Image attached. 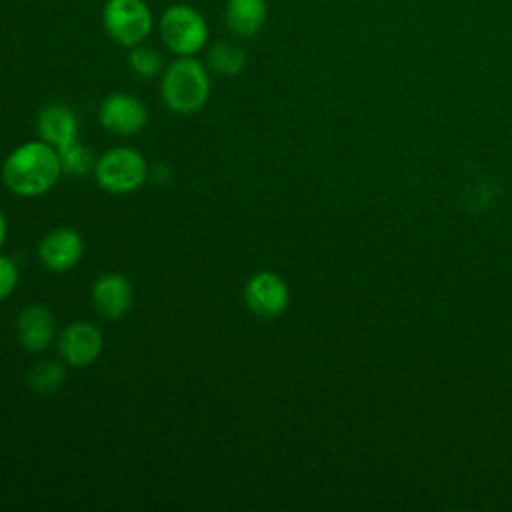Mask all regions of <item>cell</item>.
<instances>
[{
    "instance_id": "5bb4252c",
    "label": "cell",
    "mask_w": 512,
    "mask_h": 512,
    "mask_svg": "<svg viewBox=\"0 0 512 512\" xmlns=\"http://www.w3.org/2000/svg\"><path fill=\"white\" fill-rule=\"evenodd\" d=\"M246 62H248L246 50L232 40H220L208 50L210 68L222 76L240 74L246 68Z\"/></svg>"
},
{
    "instance_id": "8992f818",
    "label": "cell",
    "mask_w": 512,
    "mask_h": 512,
    "mask_svg": "<svg viewBox=\"0 0 512 512\" xmlns=\"http://www.w3.org/2000/svg\"><path fill=\"white\" fill-rule=\"evenodd\" d=\"M98 118L108 132L118 136H132L148 124V110L136 96L114 92L100 104Z\"/></svg>"
},
{
    "instance_id": "ba28073f",
    "label": "cell",
    "mask_w": 512,
    "mask_h": 512,
    "mask_svg": "<svg viewBox=\"0 0 512 512\" xmlns=\"http://www.w3.org/2000/svg\"><path fill=\"white\" fill-rule=\"evenodd\" d=\"M290 292L288 284L274 272H256L248 278L244 286V302L246 306L264 318H274L282 314L288 306Z\"/></svg>"
},
{
    "instance_id": "9c48e42d",
    "label": "cell",
    "mask_w": 512,
    "mask_h": 512,
    "mask_svg": "<svg viewBox=\"0 0 512 512\" xmlns=\"http://www.w3.org/2000/svg\"><path fill=\"white\" fill-rule=\"evenodd\" d=\"M84 254V238L68 226L50 230L38 246V258L52 272H66L74 268Z\"/></svg>"
},
{
    "instance_id": "e0dca14e",
    "label": "cell",
    "mask_w": 512,
    "mask_h": 512,
    "mask_svg": "<svg viewBox=\"0 0 512 512\" xmlns=\"http://www.w3.org/2000/svg\"><path fill=\"white\" fill-rule=\"evenodd\" d=\"M128 66L134 74H138L142 78H152V76L162 72L164 60H162V54L158 50L138 44V46L130 48Z\"/></svg>"
},
{
    "instance_id": "9a60e30c",
    "label": "cell",
    "mask_w": 512,
    "mask_h": 512,
    "mask_svg": "<svg viewBox=\"0 0 512 512\" xmlns=\"http://www.w3.org/2000/svg\"><path fill=\"white\" fill-rule=\"evenodd\" d=\"M58 150V156H60V166H62V174H68V176H76V178H84L90 170H94V156L92 152L76 138L60 148Z\"/></svg>"
},
{
    "instance_id": "52a82bcc",
    "label": "cell",
    "mask_w": 512,
    "mask_h": 512,
    "mask_svg": "<svg viewBox=\"0 0 512 512\" xmlns=\"http://www.w3.org/2000/svg\"><path fill=\"white\" fill-rule=\"evenodd\" d=\"M104 336L100 328L86 320L68 324L58 336V350L66 364L74 368L90 366L102 352Z\"/></svg>"
},
{
    "instance_id": "d6986e66",
    "label": "cell",
    "mask_w": 512,
    "mask_h": 512,
    "mask_svg": "<svg viewBox=\"0 0 512 512\" xmlns=\"http://www.w3.org/2000/svg\"><path fill=\"white\" fill-rule=\"evenodd\" d=\"M6 234H8V224H6L4 214L0 212V246H2V244H4V240H6Z\"/></svg>"
},
{
    "instance_id": "ac0fdd59",
    "label": "cell",
    "mask_w": 512,
    "mask_h": 512,
    "mask_svg": "<svg viewBox=\"0 0 512 512\" xmlns=\"http://www.w3.org/2000/svg\"><path fill=\"white\" fill-rule=\"evenodd\" d=\"M18 284V268L12 258L0 256V302L8 298Z\"/></svg>"
},
{
    "instance_id": "6da1fadb",
    "label": "cell",
    "mask_w": 512,
    "mask_h": 512,
    "mask_svg": "<svg viewBox=\"0 0 512 512\" xmlns=\"http://www.w3.org/2000/svg\"><path fill=\"white\" fill-rule=\"evenodd\" d=\"M62 174L60 156L44 140H30L14 148L2 164V180L22 198H36L54 188Z\"/></svg>"
},
{
    "instance_id": "5b68a950",
    "label": "cell",
    "mask_w": 512,
    "mask_h": 512,
    "mask_svg": "<svg viewBox=\"0 0 512 512\" xmlns=\"http://www.w3.org/2000/svg\"><path fill=\"white\" fill-rule=\"evenodd\" d=\"M102 24L114 42L132 48L150 36L154 16L144 0H108L102 10Z\"/></svg>"
},
{
    "instance_id": "7a4b0ae2",
    "label": "cell",
    "mask_w": 512,
    "mask_h": 512,
    "mask_svg": "<svg viewBox=\"0 0 512 512\" xmlns=\"http://www.w3.org/2000/svg\"><path fill=\"white\" fill-rule=\"evenodd\" d=\"M160 94L172 112H198L210 96V76L206 66L194 56H180L162 72Z\"/></svg>"
},
{
    "instance_id": "277c9868",
    "label": "cell",
    "mask_w": 512,
    "mask_h": 512,
    "mask_svg": "<svg viewBox=\"0 0 512 512\" xmlns=\"http://www.w3.org/2000/svg\"><path fill=\"white\" fill-rule=\"evenodd\" d=\"M160 34L170 52L194 56L208 42L206 18L188 4L168 6L160 18Z\"/></svg>"
},
{
    "instance_id": "7c38bea8",
    "label": "cell",
    "mask_w": 512,
    "mask_h": 512,
    "mask_svg": "<svg viewBox=\"0 0 512 512\" xmlns=\"http://www.w3.org/2000/svg\"><path fill=\"white\" fill-rule=\"evenodd\" d=\"M36 130L40 140L60 148L78 138V118L68 104L52 102L40 110Z\"/></svg>"
},
{
    "instance_id": "8fae6325",
    "label": "cell",
    "mask_w": 512,
    "mask_h": 512,
    "mask_svg": "<svg viewBox=\"0 0 512 512\" xmlns=\"http://www.w3.org/2000/svg\"><path fill=\"white\" fill-rule=\"evenodd\" d=\"M16 336L28 352L46 350L56 338L54 314L42 304L26 306L16 320Z\"/></svg>"
},
{
    "instance_id": "4fadbf2b",
    "label": "cell",
    "mask_w": 512,
    "mask_h": 512,
    "mask_svg": "<svg viewBox=\"0 0 512 512\" xmlns=\"http://www.w3.org/2000/svg\"><path fill=\"white\" fill-rule=\"evenodd\" d=\"M268 18L266 0H228L224 20L230 32L238 38L256 36Z\"/></svg>"
},
{
    "instance_id": "2e32d148",
    "label": "cell",
    "mask_w": 512,
    "mask_h": 512,
    "mask_svg": "<svg viewBox=\"0 0 512 512\" xmlns=\"http://www.w3.org/2000/svg\"><path fill=\"white\" fill-rule=\"evenodd\" d=\"M66 380V368L54 360H42L32 366L28 374V386L38 394H52L62 388Z\"/></svg>"
},
{
    "instance_id": "3957f363",
    "label": "cell",
    "mask_w": 512,
    "mask_h": 512,
    "mask_svg": "<svg viewBox=\"0 0 512 512\" xmlns=\"http://www.w3.org/2000/svg\"><path fill=\"white\" fill-rule=\"evenodd\" d=\"M94 178L110 194H130L146 182L148 162L136 148L118 146L96 160Z\"/></svg>"
},
{
    "instance_id": "30bf717a",
    "label": "cell",
    "mask_w": 512,
    "mask_h": 512,
    "mask_svg": "<svg viewBox=\"0 0 512 512\" xmlns=\"http://www.w3.org/2000/svg\"><path fill=\"white\" fill-rule=\"evenodd\" d=\"M92 302L102 318L120 320L134 302V290L126 276L110 272L100 276L92 286Z\"/></svg>"
}]
</instances>
